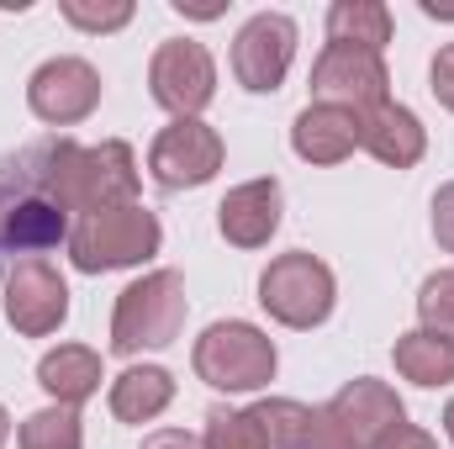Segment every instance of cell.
<instances>
[{
  "instance_id": "cell-1",
  "label": "cell",
  "mask_w": 454,
  "mask_h": 449,
  "mask_svg": "<svg viewBox=\"0 0 454 449\" xmlns=\"http://www.w3.org/2000/svg\"><path fill=\"white\" fill-rule=\"evenodd\" d=\"M32 169L43 180V191L69 212V217H90L106 207H132L143 191L137 175V154L132 143L106 138V143H74V138H43L32 143Z\"/></svg>"
},
{
  "instance_id": "cell-2",
  "label": "cell",
  "mask_w": 454,
  "mask_h": 449,
  "mask_svg": "<svg viewBox=\"0 0 454 449\" xmlns=\"http://www.w3.org/2000/svg\"><path fill=\"white\" fill-rule=\"evenodd\" d=\"M69 264L80 275H106V270H132V264H148L159 248H164V227L159 217L132 201V207H106V212H90V217H74L69 227Z\"/></svg>"
},
{
  "instance_id": "cell-3",
  "label": "cell",
  "mask_w": 454,
  "mask_h": 449,
  "mask_svg": "<svg viewBox=\"0 0 454 449\" xmlns=\"http://www.w3.org/2000/svg\"><path fill=\"white\" fill-rule=\"evenodd\" d=\"M185 275L180 270H148L143 280H132L112 307V354H143V349H164L185 328Z\"/></svg>"
},
{
  "instance_id": "cell-4",
  "label": "cell",
  "mask_w": 454,
  "mask_h": 449,
  "mask_svg": "<svg viewBox=\"0 0 454 449\" xmlns=\"http://www.w3.org/2000/svg\"><path fill=\"white\" fill-rule=\"evenodd\" d=\"M191 365H196V375H201L212 391L243 397V391H264V386L275 381L280 354H275V338L264 334L259 323L227 318V323H212L207 334L196 338Z\"/></svg>"
},
{
  "instance_id": "cell-5",
  "label": "cell",
  "mask_w": 454,
  "mask_h": 449,
  "mask_svg": "<svg viewBox=\"0 0 454 449\" xmlns=\"http://www.w3.org/2000/svg\"><path fill=\"white\" fill-rule=\"evenodd\" d=\"M259 307L280 323V328H323L339 307V280L333 270L307 254V248H291V254H275L259 275Z\"/></svg>"
},
{
  "instance_id": "cell-6",
  "label": "cell",
  "mask_w": 454,
  "mask_h": 449,
  "mask_svg": "<svg viewBox=\"0 0 454 449\" xmlns=\"http://www.w3.org/2000/svg\"><path fill=\"white\" fill-rule=\"evenodd\" d=\"M148 96L175 122L201 116L212 106V96H217V59H212V48L196 43V37L159 43L153 59H148Z\"/></svg>"
},
{
  "instance_id": "cell-7",
  "label": "cell",
  "mask_w": 454,
  "mask_h": 449,
  "mask_svg": "<svg viewBox=\"0 0 454 449\" xmlns=\"http://www.w3.org/2000/svg\"><path fill=\"white\" fill-rule=\"evenodd\" d=\"M223 159H227L223 132L201 116H185V122L159 127V138L148 143V180L159 191H196V185L217 180Z\"/></svg>"
},
{
  "instance_id": "cell-8",
  "label": "cell",
  "mask_w": 454,
  "mask_h": 449,
  "mask_svg": "<svg viewBox=\"0 0 454 449\" xmlns=\"http://www.w3.org/2000/svg\"><path fill=\"white\" fill-rule=\"evenodd\" d=\"M296 21L286 11H259L238 27L232 37V80L248 91V96H275L296 64Z\"/></svg>"
},
{
  "instance_id": "cell-9",
  "label": "cell",
  "mask_w": 454,
  "mask_h": 449,
  "mask_svg": "<svg viewBox=\"0 0 454 449\" xmlns=\"http://www.w3.org/2000/svg\"><path fill=\"white\" fill-rule=\"evenodd\" d=\"M391 101V69L380 53L364 48H339L328 43L312 64V106H339V112H375Z\"/></svg>"
},
{
  "instance_id": "cell-10",
  "label": "cell",
  "mask_w": 454,
  "mask_h": 449,
  "mask_svg": "<svg viewBox=\"0 0 454 449\" xmlns=\"http://www.w3.org/2000/svg\"><path fill=\"white\" fill-rule=\"evenodd\" d=\"M101 69L90 59H74V53H59L48 64L32 69L27 80V112L37 116L43 127H80L85 116H96L101 106Z\"/></svg>"
},
{
  "instance_id": "cell-11",
  "label": "cell",
  "mask_w": 454,
  "mask_h": 449,
  "mask_svg": "<svg viewBox=\"0 0 454 449\" xmlns=\"http://www.w3.org/2000/svg\"><path fill=\"white\" fill-rule=\"evenodd\" d=\"M69 318V280L48 259H16L5 275V323L21 338H48Z\"/></svg>"
},
{
  "instance_id": "cell-12",
  "label": "cell",
  "mask_w": 454,
  "mask_h": 449,
  "mask_svg": "<svg viewBox=\"0 0 454 449\" xmlns=\"http://www.w3.org/2000/svg\"><path fill=\"white\" fill-rule=\"evenodd\" d=\"M323 418L333 423V434H339L348 449H370L386 429L407 423V407H402V397H396L391 381L359 375V381H348L339 397L323 407Z\"/></svg>"
},
{
  "instance_id": "cell-13",
  "label": "cell",
  "mask_w": 454,
  "mask_h": 449,
  "mask_svg": "<svg viewBox=\"0 0 454 449\" xmlns=\"http://www.w3.org/2000/svg\"><path fill=\"white\" fill-rule=\"evenodd\" d=\"M280 212H286L280 180L275 175H259V180H243V185H232L223 196L217 232H223L232 248H264L280 232Z\"/></svg>"
},
{
  "instance_id": "cell-14",
  "label": "cell",
  "mask_w": 454,
  "mask_h": 449,
  "mask_svg": "<svg viewBox=\"0 0 454 449\" xmlns=\"http://www.w3.org/2000/svg\"><path fill=\"white\" fill-rule=\"evenodd\" d=\"M359 148H364L375 164H386V169H412V164H423V154H428V127L418 122L412 106L386 101V106H375V112L359 116Z\"/></svg>"
},
{
  "instance_id": "cell-15",
  "label": "cell",
  "mask_w": 454,
  "mask_h": 449,
  "mask_svg": "<svg viewBox=\"0 0 454 449\" xmlns=\"http://www.w3.org/2000/svg\"><path fill=\"white\" fill-rule=\"evenodd\" d=\"M291 148L301 164H343L359 148V116L339 106H301L291 122Z\"/></svg>"
},
{
  "instance_id": "cell-16",
  "label": "cell",
  "mask_w": 454,
  "mask_h": 449,
  "mask_svg": "<svg viewBox=\"0 0 454 449\" xmlns=\"http://www.w3.org/2000/svg\"><path fill=\"white\" fill-rule=\"evenodd\" d=\"M101 381H106V370H101V354L90 343H59L37 359V386L59 407H85L101 391Z\"/></svg>"
},
{
  "instance_id": "cell-17",
  "label": "cell",
  "mask_w": 454,
  "mask_h": 449,
  "mask_svg": "<svg viewBox=\"0 0 454 449\" xmlns=\"http://www.w3.org/2000/svg\"><path fill=\"white\" fill-rule=\"evenodd\" d=\"M112 418L116 423H153V418H164L169 413V402H175V375L164 370V365H127L121 375L112 381Z\"/></svg>"
},
{
  "instance_id": "cell-18",
  "label": "cell",
  "mask_w": 454,
  "mask_h": 449,
  "mask_svg": "<svg viewBox=\"0 0 454 449\" xmlns=\"http://www.w3.org/2000/svg\"><path fill=\"white\" fill-rule=\"evenodd\" d=\"M396 21L386 0H333L328 5V43L339 48H364V53H386Z\"/></svg>"
},
{
  "instance_id": "cell-19",
  "label": "cell",
  "mask_w": 454,
  "mask_h": 449,
  "mask_svg": "<svg viewBox=\"0 0 454 449\" xmlns=\"http://www.w3.org/2000/svg\"><path fill=\"white\" fill-rule=\"evenodd\" d=\"M391 359H396V375L402 381H412V386H450L454 381V338H439L428 334V328H412V334L396 338V349H391Z\"/></svg>"
},
{
  "instance_id": "cell-20",
  "label": "cell",
  "mask_w": 454,
  "mask_h": 449,
  "mask_svg": "<svg viewBox=\"0 0 454 449\" xmlns=\"http://www.w3.org/2000/svg\"><path fill=\"white\" fill-rule=\"evenodd\" d=\"M248 413H254V423L264 434V449H312L317 418H323V407H307L296 397H264Z\"/></svg>"
},
{
  "instance_id": "cell-21",
  "label": "cell",
  "mask_w": 454,
  "mask_h": 449,
  "mask_svg": "<svg viewBox=\"0 0 454 449\" xmlns=\"http://www.w3.org/2000/svg\"><path fill=\"white\" fill-rule=\"evenodd\" d=\"M16 449H85V418L80 407H37L21 429H16Z\"/></svg>"
},
{
  "instance_id": "cell-22",
  "label": "cell",
  "mask_w": 454,
  "mask_h": 449,
  "mask_svg": "<svg viewBox=\"0 0 454 449\" xmlns=\"http://www.w3.org/2000/svg\"><path fill=\"white\" fill-rule=\"evenodd\" d=\"M201 449H264V434L248 407H212L201 429Z\"/></svg>"
},
{
  "instance_id": "cell-23",
  "label": "cell",
  "mask_w": 454,
  "mask_h": 449,
  "mask_svg": "<svg viewBox=\"0 0 454 449\" xmlns=\"http://www.w3.org/2000/svg\"><path fill=\"white\" fill-rule=\"evenodd\" d=\"M418 328L454 338V270H434L418 286Z\"/></svg>"
},
{
  "instance_id": "cell-24",
  "label": "cell",
  "mask_w": 454,
  "mask_h": 449,
  "mask_svg": "<svg viewBox=\"0 0 454 449\" xmlns=\"http://www.w3.org/2000/svg\"><path fill=\"white\" fill-rule=\"evenodd\" d=\"M64 21L90 32V37H106V32H121L132 21V0H59Z\"/></svg>"
},
{
  "instance_id": "cell-25",
  "label": "cell",
  "mask_w": 454,
  "mask_h": 449,
  "mask_svg": "<svg viewBox=\"0 0 454 449\" xmlns=\"http://www.w3.org/2000/svg\"><path fill=\"white\" fill-rule=\"evenodd\" d=\"M428 91H434V101L454 112V43H444L439 53H434V64H428Z\"/></svg>"
},
{
  "instance_id": "cell-26",
  "label": "cell",
  "mask_w": 454,
  "mask_h": 449,
  "mask_svg": "<svg viewBox=\"0 0 454 449\" xmlns=\"http://www.w3.org/2000/svg\"><path fill=\"white\" fill-rule=\"evenodd\" d=\"M434 238L444 254H454V180L434 191Z\"/></svg>"
},
{
  "instance_id": "cell-27",
  "label": "cell",
  "mask_w": 454,
  "mask_h": 449,
  "mask_svg": "<svg viewBox=\"0 0 454 449\" xmlns=\"http://www.w3.org/2000/svg\"><path fill=\"white\" fill-rule=\"evenodd\" d=\"M370 449H439V439L428 429H418V423H396V429H386Z\"/></svg>"
},
{
  "instance_id": "cell-28",
  "label": "cell",
  "mask_w": 454,
  "mask_h": 449,
  "mask_svg": "<svg viewBox=\"0 0 454 449\" xmlns=\"http://www.w3.org/2000/svg\"><path fill=\"white\" fill-rule=\"evenodd\" d=\"M143 449H201V439L185 434V429H153V434L143 439Z\"/></svg>"
},
{
  "instance_id": "cell-29",
  "label": "cell",
  "mask_w": 454,
  "mask_h": 449,
  "mask_svg": "<svg viewBox=\"0 0 454 449\" xmlns=\"http://www.w3.org/2000/svg\"><path fill=\"white\" fill-rule=\"evenodd\" d=\"M5 439H11V413L0 407V449H5Z\"/></svg>"
},
{
  "instance_id": "cell-30",
  "label": "cell",
  "mask_w": 454,
  "mask_h": 449,
  "mask_svg": "<svg viewBox=\"0 0 454 449\" xmlns=\"http://www.w3.org/2000/svg\"><path fill=\"white\" fill-rule=\"evenodd\" d=\"M444 434H450V445H454V397H450V407H444Z\"/></svg>"
}]
</instances>
